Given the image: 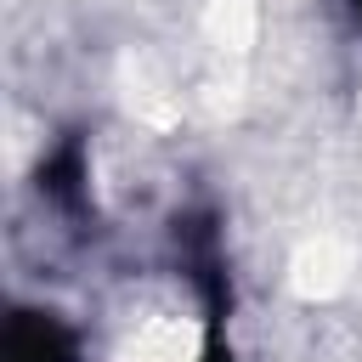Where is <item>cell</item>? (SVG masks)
<instances>
[{
    "mask_svg": "<svg viewBox=\"0 0 362 362\" xmlns=\"http://www.w3.org/2000/svg\"><path fill=\"white\" fill-rule=\"evenodd\" d=\"M0 362H79V339L51 311H11Z\"/></svg>",
    "mask_w": 362,
    "mask_h": 362,
    "instance_id": "1",
    "label": "cell"
},
{
    "mask_svg": "<svg viewBox=\"0 0 362 362\" xmlns=\"http://www.w3.org/2000/svg\"><path fill=\"white\" fill-rule=\"evenodd\" d=\"M351 11H356V17H362V0H351Z\"/></svg>",
    "mask_w": 362,
    "mask_h": 362,
    "instance_id": "3",
    "label": "cell"
},
{
    "mask_svg": "<svg viewBox=\"0 0 362 362\" xmlns=\"http://www.w3.org/2000/svg\"><path fill=\"white\" fill-rule=\"evenodd\" d=\"M40 192H45L51 204H62V209H79V204H85V147H79V136H68V141L40 164Z\"/></svg>",
    "mask_w": 362,
    "mask_h": 362,
    "instance_id": "2",
    "label": "cell"
}]
</instances>
